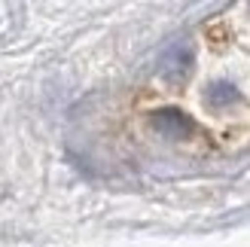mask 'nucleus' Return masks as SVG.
<instances>
[{
  "label": "nucleus",
  "instance_id": "3",
  "mask_svg": "<svg viewBox=\"0 0 250 247\" xmlns=\"http://www.w3.org/2000/svg\"><path fill=\"white\" fill-rule=\"evenodd\" d=\"M235 98H238V92H235V85H229V82H217V85H210V92H208L210 107H226Z\"/></svg>",
  "mask_w": 250,
  "mask_h": 247
},
{
  "label": "nucleus",
  "instance_id": "2",
  "mask_svg": "<svg viewBox=\"0 0 250 247\" xmlns=\"http://www.w3.org/2000/svg\"><path fill=\"white\" fill-rule=\"evenodd\" d=\"M153 128L159 134H165V138H186L195 125L180 110H159V113H153Z\"/></svg>",
  "mask_w": 250,
  "mask_h": 247
},
{
  "label": "nucleus",
  "instance_id": "1",
  "mask_svg": "<svg viewBox=\"0 0 250 247\" xmlns=\"http://www.w3.org/2000/svg\"><path fill=\"white\" fill-rule=\"evenodd\" d=\"M192 70V46L189 43H174L159 61V77L171 82V85H180Z\"/></svg>",
  "mask_w": 250,
  "mask_h": 247
}]
</instances>
